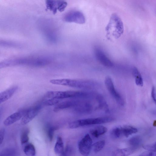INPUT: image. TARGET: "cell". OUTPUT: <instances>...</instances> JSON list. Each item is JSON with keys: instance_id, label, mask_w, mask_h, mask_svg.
Segmentation results:
<instances>
[{"instance_id": "1", "label": "cell", "mask_w": 156, "mask_h": 156, "mask_svg": "<svg viewBox=\"0 0 156 156\" xmlns=\"http://www.w3.org/2000/svg\"><path fill=\"white\" fill-rule=\"evenodd\" d=\"M94 92L87 91H50L47 93L45 97L48 99L61 100L65 99L79 98L90 99L94 96Z\"/></svg>"}, {"instance_id": "2", "label": "cell", "mask_w": 156, "mask_h": 156, "mask_svg": "<svg viewBox=\"0 0 156 156\" xmlns=\"http://www.w3.org/2000/svg\"><path fill=\"white\" fill-rule=\"evenodd\" d=\"M107 38L117 39L123 34L124 28L123 22L116 13L112 14L105 29Z\"/></svg>"}, {"instance_id": "3", "label": "cell", "mask_w": 156, "mask_h": 156, "mask_svg": "<svg viewBox=\"0 0 156 156\" xmlns=\"http://www.w3.org/2000/svg\"><path fill=\"white\" fill-rule=\"evenodd\" d=\"M50 82L55 84L84 89H91L98 86L96 82L88 80L62 79L51 80Z\"/></svg>"}, {"instance_id": "4", "label": "cell", "mask_w": 156, "mask_h": 156, "mask_svg": "<svg viewBox=\"0 0 156 156\" xmlns=\"http://www.w3.org/2000/svg\"><path fill=\"white\" fill-rule=\"evenodd\" d=\"M114 120L113 118L109 116L80 119L70 122L69 127L70 129H76L85 126L108 123Z\"/></svg>"}, {"instance_id": "5", "label": "cell", "mask_w": 156, "mask_h": 156, "mask_svg": "<svg viewBox=\"0 0 156 156\" xmlns=\"http://www.w3.org/2000/svg\"><path fill=\"white\" fill-rule=\"evenodd\" d=\"M105 83L108 90L116 101L119 105H124V99L115 89L111 78L109 76H107L105 78Z\"/></svg>"}, {"instance_id": "6", "label": "cell", "mask_w": 156, "mask_h": 156, "mask_svg": "<svg viewBox=\"0 0 156 156\" xmlns=\"http://www.w3.org/2000/svg\"><path fill=\"white\" fill-rule=\"evenodd\" d=\"M92 141L89 134H87L79 141L78 148L79 152L83 156H88L90 152Z\"/></svg>"}, {"instance_id": "7", "label": "cell", "mask_w": 156, "mask_h": 156, "mask_svg": "<svg viewBox=\"0 0 156 156\" xmlns=\"http://www.w3.org/2000/svg\"><path fill=\"white\" fill-rule=\"evenodd\" d=\"M41 108V105H37L26 108L25 112L21 119V124L26 125L31 121L37 115Z\"/></svg>"}, {"instance_id": "8", "label": "cell", "mask_w": 156, "mask_h": 156, "mask_svg": "<svg viewBox=\"0 0 156 156\" xmlns=\"http://www.w3.org/2000/svg\"><path fill=\"white\" fill-rule=\"evenodd\" d=\"M63 20L68 23L82 24L85 22V17L82 12L78 11H73L67 13Z\"/></svg>"}, {"instance_id": "9", "label": "cell", "mask_w": 156, "mask_h": 156, "mask_svg": "<svg viewBox=\"0 0 156 156\" xmlns=\"http://www.w3.org/2000/svg\"><path fill=\"white\" fill-rule=\"evenodd\" d=\"M45 4L47 9L54 14L57 11L60 12H63L67 5V2L63 0H48L46 1Z\"/></svg>"}, {"instance_id": "10", "label": "cell", "mask_w": 156, "mask_h": 156, "mask_svg": "<svg viewBox=\"0 0 156 156\" xmlns=\"http://www.w3.org/2000/svg\"><path fill=\"white\" fill-rule=\"evenodd\" d=\"M83 99L79 98L69 99L66 101H60L55 105L54 110L56 112L64 109L73 108L78 105Z\"/></svg>"}, {"instance_id": "11", "label": "cell", "mask_w": 156, "mask_h": 156, "mask_svg": "<svg viewBox=\"0 0 156 156\" xmlns=\"http://www.w3.org/2000/svg\"><path fill=\"white\" fill-rule=\"evenodd\" d=\"M94 52L97 59L101 64L107 67H112L113 66V62L101 49L96 48Z\"/></svg>"}, {"instance_id": "12", "label": "cell", "mask_w": 156, "mask_h": 156, "mask_svg": "<svg viewBox=\"0 0 156 156\" xmlns=\"http://www.w3.org/2000/svg\"><path fill=\"white\" fill-rule=\"evenodd\" d=\"M26 111V108L20 110L8 116L4 121L3 124L6 126H10L21 119Z\"/></svg>"}, {"instance_id": "13", "label": "cell", "mask_w": 156, "mask_h": 156, "mask_svg": "<svg viewBox=\"0 0 156 156\" xmlns=\"http://www.w3.org/2000/svg\"><path fill=\"white\" fill-rule=\"evenodd\" d=\"M18 89L17 86H13L0 93V104L10 98Z\"/></svg>"}, {"instance_id": "14", "label": "cell", "mask_w": 156, "mask_h": 156, "mask_svg": "<svg viewBox=\"0 0 156 156\" xmlns=\"http://www.w3.org/2000/svg\"><path fill=\"white\" fill-rule=\"evenodd\" d=\"M119 128L121 137H128L131 135L136 133L138 131L136 128L130 126H119Z\"/></svg>"}, {"instance_id": "15", "label": "cell", "mask_w": 156, "mask_h": 156, "mask_svg": "<svg viewBox=\"0 0 156 156\" xmlns=\"http://www.w3.org/2000/svg\"><path fill=\"white\" fill-rule=\"evenodd\" d=\"M132 147H129L116 150L113 153L114 156H128L133 154L136 150Z\"/></svg>"}, {"instance_id": "16", "label": "cell", "mask_w": 156, "mask_h": 156, "mask_svg": "<svg viewBox=\"0 0 156 156\" xmlns=\"http://www.w3.org/2000/svg\"><path fill=\"white\" fill-rule=\"evenodd\" d=\"M107 131V129L106 127L103 126H100L91 129L90 132L93 137L97 138L105 133Z\"/></svg>"}, {"instance_id": "17", "label": "cell", "mask_w": 156, "mask_h": 156, "mask_svg": "<svg viewBox=\"0 0 156 156\" xmlns=\"http://www.w3.org/2000/svg\"><path fill=\"white\" fill-rule=\"evenodd\" d=\"M132 74L135 80L136 85L142 87L143 85V81L142 76L137 68L133 67L132 69Z\"/></svg>"}, {"instance_id": "18", "label": "cell", "mask_w": 156, "mask_h": 156, "mask_svg": "<svg viewBox=\"0 0 156 156\" xmlns=\"http://www.w3.org/2000/svg\"><path fill=\"white\" fill-rule=\"evenodd\" d=\"M64 144L62 138L60 136H58L55 143L54 151L57 154L60 155L64 151Z\"/></svg>"}, {"instance_id": "19", "label": "cell", "mask_w": 156, "mask_h": 156, "mask_svg": "<svg viewBox=\"0 0 156 156\" xmlns=\"http://www.w3.org/2000/svg\"><path fill=\"white\" fill-rule=\"evenodd\" d=\"M23 151L27 156H35L36 154L35 148L32 143L27 144L24 147Z\"/></svg>"}, {"instance_id": "20", "label": "cell", "mask_w": 156, "mask_h": 156, "mask_svg": "<svg viewBox=\"0 0 156 156\" xmlns=\"http://www.w3.org/2000/svg\"><path fill=\"white\" fill-rule=\"evenodd\" d=\"M141 142V139L138 136H136L132 137L129 141V144L131 147L136 149H137L140 146Z\"/></svg>"}, {"instance_id": "21", "label": "cell", "mask_w": 156, "mask_h": 156, "mask_svg": "<svg viewBox=\"0 0 156 156\" xmlns=\"http://www.w3.org/2000/svg\"><path fill=\"white\" fill-rule=\"evenodd\" d=\"M105 143V141L103 140L98 141L94 143L93 145L94 152L97 153L101 151L104 147Z\"/></svg>"}, {"instance_id": "22", "label": "cell", "mask_w": 156, "mask_h": 156, "mask_svg": "<svg viewBox=\"0 0 156 156\" xmlns=\"http://www.w3.org/2000/svg\"><path fill=\"white\" fill-rule=\"evenodd\" d=\"M29 130L27 128L24 129L22 132L20 138L22 144H26L28 141L29 140Z\"/></svg>"}, {"instance_id": "23", "label": "cell", "mask_w": 156, "mask_h": 156, "mask_svg": "<svg viewBox=\"0 0 156 156\" xmlns=\"http://www.w3.org/2000/svg\"><path fill=\"white\" fill-rule=\"evenodd\" d=\"M110 133L112 138L115 139H118L122 137L119 126L113 128L112 130Z\"/></svg>"}, {"instance_id": "24", "label": "cell", "mask_w": 156, "mask_h": 156, "mask_svg": "<svg viewBox=\"0 0 156 156\" xmlns=\"http://www.w3.org/2000/svg\"><path fill=\"white\" fill-rule=\"evenodd\" d=\"M143 148L148 151L155 152L156 144L155 143L152 144H146L142 145Z\"/></svg>"}, {"instance_id": "25", "label": "cell", "mask_w": 156, "mask_h": 156, "mask_svg": "<svg viewBox=\"0 0 156 156\" xmlns=\"http://www.w3.org/2000/svg\"><path fill=\"white\" fill-rule=\"evenodd\" d=\"M65 156H74V152L73 148L69 146H67L64 151Z\"/></svg>"}, {"instance_id": "26", "label": "cell", "mask_w": 156, "mask_h": 156, "mask_svg": "<svg viewBox=\"0 0 156 156\" xmlns=\"http://www.w3.org/2000/svg\"><path fill=\"white\" fill-rule=\"evenodd\" d=\"M56 129V127H51L48 129L47 134L50 141H51L52 140L54 131Z\"/></svg>"}, {"instance_id": "27", "label": "cell", "mask_w": 156, "mask_h": 156, "mask_svg": "<svg viewBox=\"0 0 156 156\" xmlns=\"http://www.w3.org/2000/svg\"><path fill=\"white\" fill-rule=\"evenodd\" d=\"M14 44L10 42L0 41V46H14Z\"/></svg>"}, {"instance_id": "28", "label": "cell", "mask_w": 156, "mask_h": 156, "mask_svg": "<svg viewBox=\"0 0 156 156\" xmlns=\"http://www.w3.org/2000/svg\"><path fill=\"white\" fill-rule=\"evenodd\" d=\"M155 152L147 151L143 152L138 156H155Z\"/></svg>"}, {"instance_id": "29", "label": "cell", "mask_w": 156, "mask_h": 156, "mask_svg": "<svg viewBox=\"0 0 156 156\" xmlns=\"http://www.w3.org/2000/svg\"><path fill=\"white\" fill-rule=\"evenodd\" d=\"M5 132V129L4 128H2L0 129V145L4 140Z\"/></svg>"}, {"instance_id": "30", "label": "cell", "mask_w": 156, "mask_h": 156, "mask_svg": "<svg viewBox=\"0 0 156 156\" xmlns=\"http://www.w3.org/2000/svg\"><path fill=\"white\" fill-rule=\"evenodd\" d=\"M151 97L154 102H156V90L155 87L153 86L151 92Z\"/></svg>"}, {"instance_id": "31", "label": "cell", "mask_w": 156, "mask_h": 156, "mask_svg": "<svg viewBox=\"0 0 156 156\" xmlns=\"http://www.w3.org/2000/svg\"><path fill=\"white\" fill-rule=\"evenodd\" d=\"M59 156H65L63 152L61 154L59 155Z\"/></svg>"}, {"instance_id": "32", "label": "cell", "mask_w": 156, "mask_h": 156, "mask_svg": "<svg viewBox=\"0 0 156 156\" xmlns=\"http://www.w3.org/2000/svg\"><path fill=\"white\" fill-rule=\"evenodd\" d=\"M2 108H0V115H1V112H2Z\"/></svg>"}]
</instances>
